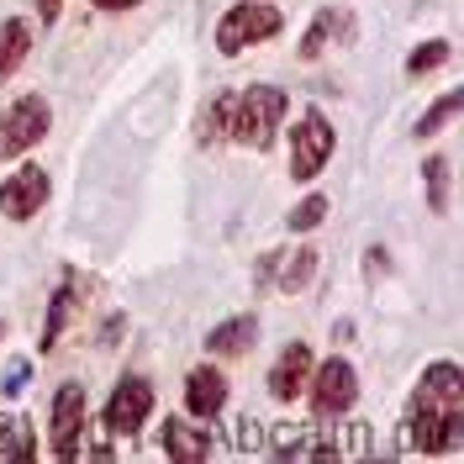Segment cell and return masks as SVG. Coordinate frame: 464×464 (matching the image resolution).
<instances>
[{"mask_svg": "<svg viewBox=\"0 0 464 464\" xmlns=\"http://www.w3.org/2000/svg\"><path fill=\"white\" fill-rule=\"evenodd\" d=\"M406 433L417 454H459L464 443V375L459 364H428L411 406H406Z\"/></svg>", "mask_w": 464, "mask_h": 464, "instance_id": "cell-1", "label": "cell"}, {"mask_svg": "<svg viewBox=\"0 0 464 464\" xmlns=\"http://www.w3.org/2000/svg\"><path fill=\"white\" fill-rule=\"evenodd\" d=\"M290 101L280 85H248L237 90L232 101V121H227V138H237L243 148H269L275 143V127L285 121Z\"/></svg>", "mask_w": 464, "mask_h": 464, "instance_id": "cell-2", "label": "cell"}, {"mask_svg": "<svg viewBox=\"0 0 464 464\" xmlns=\"http://www.w3.org/2000/svg\"><path fill=\"white\" fill-rule=\"evenodd\" d=\"M285 27V16H280V5H264V0H243V5H232L227 16L217 22V53H243V48H254V43H269L275 32Z\"/></svg>", "mask_w": 464, "mask_h": 464, "instance_id": "cell-3", "label": "cell"}, {"mask_svg": "<svg viewBox=\"0 0 464 464\" xmlns=\"http://www.w3.org/2000/svg\"><path fill=\"white\" fill-rule=\"evenodd\" d=\"M48 95H22V101H11L5 111H0V159H16V153H27L48 138Z\"/></svg>", "mask_w": 464, "mask_h": 464, "instance_id": "cell-4", "label": "cell"}, {"mask_svg": "<svg viewBox=\"0 0 464 464\" xmlns=\"http://www.w3.org/2000/svg\"><path fill=\"white\" fill-rule=\"evenodd\" d=\"M333 121L322 111H306L290 127V179H317L322 164L333 159Z\"/></svg>", "mask_w": 464, "mask_h": 464, "instance_id": "cell-5", "label": "cell"}, {"mask_svg": "<svg viewBox=\"0 0 464 464\" xmlns=\"http://www.w3.org/2000/svg\"><path fill=\"white\" fill-rule=\"evenodd\" d=\"M148 411H153V385L143 375H121V385H116L111 401H106V433L138 438V428L148 422Z\"/></svg>", "mask_w": 464, "mask_h": 464, "instance_id": "cell-6", "label": "cell"}, {"mask_svg": "<svg viewBox=\"0 0 464 464\" xmlns=\"http://www.w3.org/2000/svg\"><path fill=\"white\" fill-rule=\"evenodd\" d=\"M306 385H312V411L317 417H343L348 406L359 401V375H353L348 359H327Z\"/></svg>", "mask_w": 464, "mask_h": 464, "instance_id": "cell-7", "label": "cell"}, {"mask_svg": "<svg viewBox=\"0 0 464 464\" xmlns=\"http://www.w3.org/2000/svg\"><path fill=\"white\" fill-rule=\"evenodd\" d=\"M80 433H85V391L63 385L53 401V459L63 464L80 459Z\"/></svg>", "mask_w": 464, "mask_h": 464, "instance_id": "cell-8", "label": "cell"}, {"mask_svg": "<svg viewBox=\"0 0 464 464\" xmlns=\"http://www.w3.org/2000/svg\"><path fill=\"white\" fill-rule=\"evenodd\" d=\"M43 201H48V169H37V164L16 169L0 185V211H5L11 222H32Z\"/></svg>", "mask_w": 464, "mask_h": 464, "instance_id": "cell-9", "label": "cell"}, {"mask_svg": "<svg viewBox=\"0 0 464 464\" xmlns=\"http://www.w3.org/2000/svg\"><path fill=\"white\" fill-rule=\"evenodd\" d=\"M185 406H190V417L217 422V417H222V406H227V375H222V370H211V364L190 370V380H185Z\"/></svg>", "mask_w": 464, "mask_h": 464, "instance_id": "cell-10", "label": "cell"}, {"mask_svg": "<svg viewBox=\"0 0 464 464\" xmlns=\"http://www.w3.org/2000/svg\"><path fill=\"white\" fill-rule=\"evenodd\" d=\"M306 380H312V348L306 343H285L280 364L269 370V396H275V401H301Z\"/></svg>", "mask_w": 464, "mask_h": 464, "instance_id": "cell-11", "label": "cell"}, {"mask_svg": "<svg viewBox=\"0 0 464 464\" xmlns=\"http://www.w3.org/2000/svg\"><path fill=\"white\" fill-rule=\"evenodd\" d=\"M164 454H169V459H185V464H201V459L217 454V438L206 433V428H190V422L169 417V422H164Z\"/></svg>", "mask_w": 464, "mask_h": 464, "instance_id": "cell-12", "label": "cell"}, {"mask_svg": "<svg viewBox=\"0 0 464 464\" xmlns=\"http://www.w3.org/2000/svg\"><path fill=\"white\" fill-rule=\"evenodd\" d=\"M353 32H359V27H353V16H348L343 5H322L317 22H312V27H306V37H301V58H317L327 37H343V43H353Z\"/></svg>", "mask_w": 464, "mask_h": 464, "instance_id": "cell-13", "label": "cell"}, {"mask_svg": "<svg viewBox=\"0 0 464 464\" xmlns=\"http://www.w3.org/2000/svg\"><path fill=\"white\" fill-rule=\"evenodd\" d=\"M80 290H85V280H80V275H69V280H63V290L53 295V312H48V322H43V348H53L58 338H63L69 317L80 312Z\"/></svg>", "mask_w": 464, "mask_h": 464, "instance_id": "cell-14", "label": "cell"}, {"mask_svg": "<svg viewBox=\"0 0 464 464\" xmlns=\"http://www.w3.org/2000/svg\"><path fill=\"white\" fill-rule=\"evenodd\" d=\"M27 48H32V27L11 16V22L0 27V85H5V80L27 63Z\"/></svg>", "mask_w": 464, "mask_h": 464, "instance_id": "cell-15", "label": "cell"}, {"mask_svg": "<svg viewBox=\"0 0 464 464\" xmlns=\"http://www.w3.org/2000/svg\"><path fill=\"white\" fill-rule=\"evenodd\" d=\"M254 338H259V317H232V322H222V327H211L206 348H211V353H243Z\"/></svg>", "mask_w": 464, "mask_h": 464, "instance_id": "cell-16", "label": "cell"}, {"mask_svg": "<svg viewBox=\"0 0 464 464\" xmlns=\"http://www.w3.org/2000/svg\"><path fill=\"white\" fill-rule=\"evenodd\" d=\"M232 101H237V90H217V101H211L201 111V121H196V138H201V143H222V138H227Z\"/></svg>", "mask_w": 464, "mask_h": 464, "instance_id": "cell-17", "label": "cell"}, {"mask_svg": "<svg viewBox=\"0 0 464 464\" xmlns=\"http://www.w3.org/2000/svg\"><path fill=\"white\" fill-rule=\"evenodd\" d=\"M0 454L5 459H37V438L27 417H0Z\"/></svg>", "mask_w": 464, "mask_h": 464, "instance_id": "cell-18", "label": "cell"}, {"mask_svg": "<svg viewBox=\"0 0 464 464\" xmlns=\"http://www.w3.org/2000/svg\"><path fill=\"white\" fill-rule=\"evenodd\" d=\"M280 259H285V275H280V290H285V295H295V290L317 275V254H312V248H301V254H280Z\"/></svg>", "mask_w": 464, "mask_h": 464, "instance_id": "cell-19", "label": "cell"}, {"mask_svg": "<svg viewBox=\"0 0 464 464\" xmlns=\"http://www.w3.org/2000/svg\"><path fill=\"white\" fill-rule=\"evenodd\" d=\"M285 222H290L295 232H312V227H322V222H327V196H306V201L295 206V211H290Z\"/></svg>", "mask_w": 464, "mask_h": 464, "instance_id": "cell-20", "label": "cell"}, {"mask_svg": "<svg viewBox=\"0 0 464 464\" xmlns=\"http://www.w3.org/2000/svg\"><path fill=\"white\" fill-rule=\"evenodd\" d=\"M454 116H459V95L449 90V95L438 101L433 111H428V116H422V121H417V138H433L438 127H443V121H454Z\"/></svg>", "mask_w": 464, "mask_h": 464, "instance_id": "cell-21", "label": "cell"}, {"mask_svg": "<svg viewBox=\"0 0 464 464\" xmlns=\"http://www.w3.org/2000/svg\"><path fill=\"white\" fill-rule=\"evenodd\" d=\"M428 196H433V211L443 217L449 211V159H433L428 164Z\"/></svg>", "mask_w": 464, "mask_h": 464, "instance_id": "cell-22", "label": "cell"}, {"mask_svg": "<svg viewBox=\"0 0 464 464\" xmlns=\"http://www.w3.org/2000/svg\"><path fill=\"white\" fill-rule=\"evenodd\" d=\"M443 58H449V43L438 37V43H422V48L411 53V63H406V69H411V74H428V69H438Z\"/></svg>", "mask_w": 464, "mask_h": 464, "instance_id": "cell-23", "label": "cell"}, {"mask_svg": "<svg viewBox=\"0 0 464 464\" xmlns=\"http://www.w3.org/2000/svg\"><path fill=\"white\" fill-rule=\"evenodd\" d=\"M32 5H37V16H43V22H53L58 11H63V0H32Z\"/></svg>", "mask_w": 464, "mask_h": 464, "instance_id": "cell-24", "label": "cell"}, {"mask_svg": "<svg viewBox=\"0 0 464 464\" xmlns=\"http://www.w3.org/2000/svg\"><path fill=\"white\" fill-rule=\"evenodd\" d=\"M101 11H127V5H138V0H95Z\"/></svg>", "mask_w": 464, "mask_h": 464, "instance_id": "cell-25", "label": "cell"}, {"mask_svg": "<svg viewBox=\"0 0 464 464\" xmlns=\"http://www.w3.org/2000/svg\"><path fill=\"white\" fill-rule=\"evenodd\" d=\"M0 343H5V317H0Z\"/></svg>", "mask_w": 464, "mask_h": 464, "instance_id": "cell-26", "label": "cell"}]
</instances>
